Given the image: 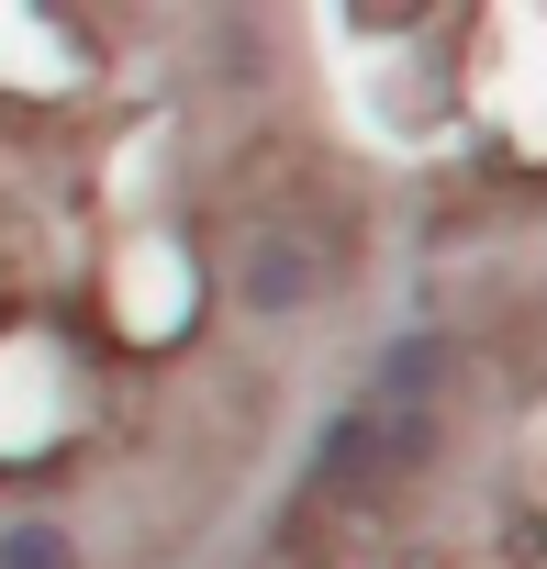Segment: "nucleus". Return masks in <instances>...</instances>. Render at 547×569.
Here are the masks:
<instances>
[{"label": "nucleus", "instance_id": "f257e3e1", "mask_svg": "<svg viewBox=\"0 0 547 569\" xmlns=\"http://www.w3.org/2000/svg\"><path fill=\"white\" fill-rule=\"evenodd\" d=\"M314 291H325V257H314L302 223L246 234V257H235V302H246V313H302Z\"/></svg>", "mask_w": 547, "mask_h": 569}, {"label": "nucleus", "instance_id": "f03ea898", "mask_svg": "<svg viewBox=\"0 0 547 569\" xmlns=\"http://www.w3.org/2000/svg\"><path fill=\"white\" fill-rule=\"evenodd\" d=\"M0 569H79V536L46 525V513H12L0 525Z\"/></svg>", "mask_w": 547, "mask_h": 569}]
</instances>
